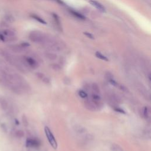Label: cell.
Here are the masks:
<instances>
[{
	"label": "cell",
	"mask_w": 151,
	"mask_h": 151,
	"mask_svg": "<svg viewBox=\"0 0 151 151\" xmlns=\"http://www.w3.org/2000/svg\"><path fill=\"white\" fill-rule=\"evenodd\" d=\"M149 109H148V107H145L144 109V111H143V115H144L146 118L149 116Z\"/></svg>",
	"instance_id": "cell-14"
},
{
	"label": "cell",
	"mask_w": 151,
	"mask_h": 151,
	"mask_svg": "<svg viewBox=\"0 0 151 151\" xmlns=\"http://www.w3.org/2000/svg\"><path fill=\"white\" fill-rule=\"evenodd\" d=\"M45 37L43 34L39 33L38 31H34L30 35V38L31 41L36 43H42L45 39Z\"/></svg>",
	"instance_id": "cell-2"
},
{
	"label": "cell",
	"mask_w": 151,
	"mask_h": 151,
	"mask_svg": "<svg viewBox=\"0 0 151 151\" xmlns=\"http://www.w3.org/2000/svg\"><path fill=\"white\" fill-rule=\"evenodd\" d=\"M118 87H119L121 89V90H123V91H125V92H127V91H128V89L126 88V87H125V86H123L122 85H119Z\"/></svg>",
	"instance_id": "cell-19"
},
{
	"label": "cell",
	"mask_w": 151,
	"mask_h": 151,
	"mask_svg": "<svg viewBox=\"0 0 151 151\" xmlns=\"http://www.w3.org/2000/svg\"><path fill=\"white\" fill-rule=\"evenodd\" d=\"M3 35L7 36H13L14 35V33L12 31L9 30H6L4 31Z\"/></svg>",
	"instance_id": "cell-13"
},
{
	"label": "cell",
	"mask_w": 151,
	"mask_h": 151,
	"mask_svg": "<svg viewBox=\"0 0 151 151\" xmlns=\"http://www.w3.org/2000/svg\"><path fill=\"white\" fill-rule=\"evenodd\" d=\"M85 130H86L85 129H84L83 128L81 127V126H79V127L76 129V131H77L79 133H80L85 132L86 131Z\"/></svg>",
	"instance_id": "cell-17"
},
{
	"label": "cell",
	"mask_w": 151,
	"mask_h": 151,
	"mask_svg": "<svg viewBox=\"0 0 151 151\" xmlns=\"http://www.w3.org/2000/svg\"><path fill=\"white\" fill-rule=\"evenodd\" d=\"M34 19H35L36 21H38L39 23H40L41 24H46V21H44L43 19H42L41 18H40V17H39L38 16H31Z\"/></svg>",
	"instance_id": "cell-10"
},
{
	"label": "cell",
	"mask_w": 151,
	"mask_h": 151,
	"mask_svg": "<svg viewBox=\"0 0 151 151\" xmlns=\"http://www.w3.org/2000/svg\"><path fill=\"white\" fill-rule=\"evenodd\" d=\"M85 35L87 37H89V38H91V39H93V36L91 35V34L90 33H85Z\"/></svg>",
	"instance_id": "cell-22"
},
{
	"label": "cell",
	"mask_w": 151,
	"mask_h": 151,
	"mask_svg": "<svg viewBox=\"0 0 151 151\" xmlns=\"http://www.w3.org/2000/svg\"><path fill=\"white\" fill-rule=\"evenodd\" d=\"M89 3H90L91 6L95 7L96 8H97L99 11L102 12V13H105V8L99 2L95 1V0H91V1H89Z\"/></svg>",
	"instance_id": "cell-4"
},
{
	"label": "cell",
	"mask_w": 151,
	"mask_h": 151,
	"mask_svg": "<svg viewBox=\"0 0 151 151\" xmlns=\"http://www.w3.org/2000/svg\"><path fill=\"white\" fill-rule=\"evenodd\" d=\"M96 56L98 58H99V59H101V60H104V61H108L109 60H108V59L106 57V56H105L104 55H103L102 54L100 53V52H96Z\"/></svg>",
	"instance_id": "cell-7"
},
{
	"label": "cell",
	"mask_w": 151,
	"mask_h": 151,
	"mask_svg": "<svg viewBox=\"0 0 151 151\" xmlns=\"http://www.w3.org/2000/svg\"><path fill=\"white\" fill-rule=\"evenodd\" d=\"M22 46H23L24 47H27V46H29V44L28 43H23V44H22Z\"/></svg>",
	"instance_id": "cell-24"
},
{
	"label": "cell",
	"mask_w": 151,
	"mask_h": 151,
	"mask_svg": "<svg viewBox=\"0 0 151 151\" xmlns=\"http://www.w3.org/2000/svg\"><path fill=\"white\" fill-rule=\"evenodd\" d=\"M44 131H45L46 137L47 138L50 144L54 149H56L57 148V143L56 139L54 138L53 133H51L50 129L47 126H46V127L44 128Z\"/></svg>",
	"instance_id": "cell-1"
},
{
	"label": "cell",
	"mask_w": 151,
	"mask_h": 151,
	"mask_svg": "<svg viewBox=\"0 0 151 151\" xmlns=\"http://www.w3.org/2000/svg\"><path fill=\"white\" fill-rule=\"evenodd\" d=\"M92 89L93 91H95L96 93H100V89L98 85L96 83H93L92 85Z\"/></svg>",
	"instance_id": "cell-11"
},
{
	"label": "cell",
	"mask_w": 151,
	"mask_h": 151,
	"mask_svg": "<svg viewBox=\"0 0 151 151\" xmlns=\"http://www.w3.org/2000/svg\"><path fill=\"white\" fill-rule=\"evenodd\" d=\"M0 40H2V41H5L4 36L3 34H1V33H0Z\"/></svg>",
	"instance_id": "cell-23"
},
{
	"label": "cell",
	"mask_w": 151,
	"mask_h": 151,
	"mask_svg": "<svg viewBox=\"0 0 151 151\" xmlns=\"http://www.w3.org/2000/svg\"><path fill=\"white\" fill-rule=\"evenodd\" d=\"M115 110L116 111V112H119V113H123V114H126L125 111L123 110V109H120V108H115Z\"/></svg>",
	"instance_id": "cell-21"
},
{
	"label": "cell",
	"mask_w": 151,
	"mask_h": 151,
	"mask_svg": "<svg viewBox=\"0 0 151 151\" xmlns=\"http://www.w3.org/2000/svg\"><path fill=\"white\" fill-rule=\"evenodd\" d=\"M109 82H110V83L111 84V85H112L114 86H116V87H118V86H119L118 83L117 82H116V81L114 80L113 79H111V80H109Z\"/></svg>",
	"instance_id": "cell-18"
},
{
	"label": "cell",
	"mask_w": 151,
	"mask_h": 151,
	"mask_svg": "<svg viewBox=\"0 0 151 151\" xmlns=\"http://www.w3.org/2000/svg\"><path fill=\"white\" fill-rule=\"evenodd\" d=\"M24 135V132L22 130H18L16 132V136H17V137H19V138L23 137Z\"/></svg>",
	"instance_id": "cell-15"
},
{
	"label": "cell",
	"mask_w": 151,
	"mask_h": 151,
	"mask_svg": "<svg viewBox=\"0 0 151 151\" xmlns=\"http://www.w3.org/2000/svg\"><path fill=\"white\" fill-rule=\"evenodd\" d=\"M38 77L40 78V79H41L42 80H43L44 82H45L46 83H48L50 82V81H49L48 79L46 77L44 76L43 74H41V73H38Z\"/></svg>",
	"instance_id": "cell-9"
},
{
	"label": "cell",
	"mask_w": 151,
	"mask_h": 151,
	"mask_svg": "<svg viewBox=\"0 0 151 151\" xmlns=\"http://www.w3.org/2000/svg\"><path fill=\"white\" fill-rule=\"evenodd\" d=\"M79 95L80 97L83 99H86L87 98V94L83 90H80L79 91Z\"/></svg>",
	"instance_id": "cell-12"
},
{
	"label": "cell",
	"mask_w": 151,
	"mask_h": 151,
	"mask_svg": "<svg viewBox=\"0 0 151 151\" xmlns=\"http://www.w3.org/2000/svg\"><path fill=\"white\" fill-rule=\"evenodd\" d=\"M26 60L27 63L29 64V66L33 68H36L37 67V63L36 60H34L31 57H26Z\"/></svg>",
	"instance_id": "cell-5"
},
{
	"label": "cell",
	"mask_w": 151,
	"mask_h": 151,
	"mask_svg": "<svg viewBox=\"0 0 151 151\" xmlns=\"http://www.w3.org/2000/svg\"><path fill=\"white\" fill-rule=\"evenodd\" d=\"M71 13H72V14L74 16L77 17V18H78L79 19H81V20H85V17L83 16H82L81 14L77 13V12L76 11H71Z\"/></svg>",
	"instance_id": "cell-8"
},
{
	"label": "cell",
	"mask_w": 151,
	"mask_h": 151,
	"mask_svg": "<svg viewBox=\"0 0 151 151\" xmlns=\"http://www.w3.org/2000/svg\"><path fill=\"white\" fill-rule=\"evenodd\" d=\"M0 105L2 109L6 110L8 108V103L4 98H0Z\"/></svg>",
	"instance_id": "cell-6"
},
{
	"label": "cell",
	"mask_w": 151,
	"mask_h": 151,
	"mask_svg": "<svg viewBox=\"0 0 151 151\" xmlns=\"http://www.w3.org/2000/svg\"><path fill=\"white\" fill-rule=\"evenodd\" d=\"M40 143L37 139H27L26 141V146L28 148H36L38 147Z\"/></svg>",
	"instance_id": "cell-3"
},
{
	"label": "cell",
	"mask_w": 151,
	"mask_h": 151,
	"mask_svg": "<svg viewBox=\"0 0 151 151\" xmlns=\"http://www.w3.org/2000/svg\"><path fill=\"white\" fill-rule=\"evenodd\" d=\"M23 122L25 126H27V125H28V121H27V118L24 115L23 116Z\"/></svg>",
	"instance_id": "cell-20"
},
{
	"label": "cell",
	"mask_w": 151,
	"mask_h": 151,
	"mask_svg": "<svg viewBox=\"0 0 151 151\" xmlns=\"http://www.w3.org/2000/svg\"><path fill=\"white\" fill-rule=\"evenodd\" d=\"M106 79H108V80H111V79H113V76L111 73L108 72V73H106Z\"/></svg>",
	"instance_id": "cell-16"
}]
</instances>
